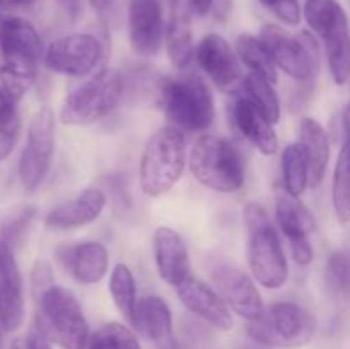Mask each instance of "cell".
I'll list each match as a JSON object with an SVG mask.
<instances>
[{"label": "cell", "mask_w": 350, "mask_h": 349, "mask_svg": "<svg viewBox=\"0 0 350 349\" xmlns=\"http://www.w3.org/2000/svg\"><path fill=\"white\" fill-rule=\"evenodd\" d=\"M55 154V115L43 106L34 113L27 127L26 144L19 159L21 183L34 192L46 178Z\"/></svg>", "instance_id": "11"}, {"label": "cell", "mask_w": 350, "mask_h": 349, "mask_svg": "<svg viewBox=\"0 0 350 349\" xmlns=\"http://www.w3.org/2000/svg\"><path fill=\"white\" fill-rule=\"evenodd\" d=\"M208 274L217 287V293L236 315L252 322L263 313L265 305L262 294L255 286V281L245 270L228 260L214 259L208 262Z\"/></svg>", "instance_id": "13"}, {"label": "cell", "mask_w": 350, "mask_h": 349, "mask_svg": "<svg viewBox=\"0 0 350 349\" xmlns=\"http://www.w3.org/2000/svg\"><path fill=\"white\" fill-rule=\"evenodd\" d=\"M17 103L9 96V92L0 86V132L21 130V118L17 113Z\"/></svg>", "instance_id": "35"}, {"label": "cell", "mask_w": 350, "mask_h": 349, "mask_svg": "<svg viewBox=\"0 0 350 349\" xmlns=\"http://www.w3.org/2000/svg\"><path fill=\"white\" fill-rule=\"evenodd\" d=\"M130 324L157 349H180L173 334V315L163 298L150 294L139 300Z\"/></svg>", "instance_id": "21"}, {"label": "cell", "mask_w": 350, "mask_h": 349, "mask_svg": "<svg viewBox=\"0 0 350 349\" xmlns=\"http://www.w3.org/2000/svg\"><path fill=\"white\" fill-rule=\"evenodd\" d=\"M12 2H16L17 5H23V7H31V5H34V3H36L38 0H12Z\"/></svg>", "instance_id": "42"}, {"label": "cell", "mask_w": 350, "mask_h": 349, "mask_svg": "<svg viewBox=\"0 0 350 349\" xmlns=\"http://www.w3.org/2000/svg\"><path fill=\"white\" fill-rule=\"evenodd\" d=\"M246 255L253 277L267 289H279L289 277L282 242L270 222L269 214L260 204L245 207Z\"/></svg>", "instance_id": "2"}, {"label": "cell", "mask_w": 350, "mask_h": 349, "mask_svg": "<svg viewBox=\"0 0 350 349\" xmlns=\"http://www.w3.org/2000/svg\"><path fill=\"white\" fill-rule=\"evenodd\" d=\"M105 205L106 195L99 188H85L74 198L51 209L44 218V226L53 231H65L91 224L101 216Z\"/></svg>", "instance_id": "23"}, {"label": "cell", "mask_w": 350, "mask_h": 349, "mask_svg": "<svg viewBox=\"0 0 350 349\" xmlns=\"http://www.w3.org/2000/svg\"><path fill=\"white\" fill-rule=\"evenodd\" d=\"M241 94L252 99L273 123L279 122L280 118V99L273 89L272 82L258 77V75L248 74L243 79V84L239 88Z\"/></svg>", "instance_id": "30"}, {"label": "cell", "mask_w": 350, "mask_h": 349, "mask_svg": "<svg viewBox=\"0 0 350 349\" xmlns=\"http://www.w3.org/2000/svg\"><path fill=\"white\" fill-rule=\"evenodd\" d=\"M299 144L306 153L310 166V185L317 188L323 181L330 161V140L318 120L304 118L299 127Z\"/></svg>", "instance_id": "25"}, {"label": "cell", "mask_w": 350, "mask_h": 349, "mask_svg": "<svg viewBox=\"0 0 350 349\" xmlns=\"http://www.w3.org/2000/svg\"><path fill=\"white\" fill-rule=\"evenodd\" d=\"M0 349H2V341H0Z\"/></svg>", "instance_id": "44"}, {"label": "cell", "mask_w": 350, "mask_h": 349, "mask_svg": "<svg viewBox=\"0 0 350 349\" xmlns=\"http://www.w3.org/2000/svg\"><path fill=\"white\" fill-rule=\"evenodd\" d=\"M26 315L24 284L12 246L0 240V327L16 332Z\"/></svg>", "instance_id": "17"}, {"label": "cell", "mask_w": 350, "mask_h": 349, "mask_svg": "<svg viewBox=\"0 0 350 349\" xmlns=\"http://www.w3.org/2000/svg\"><path fill=\"white\" fill-rule=\"evenodd\" d=\"M282 180L286 194L294 198H299L310 185V166L299 142L289 144L282 151Z\"/></svg>", "instance_id": "27"}, {"label": "cell", "mask_w": 350, "mask_h": 349, "mask_svg": "<svg viewBox=\"0 0 350 349\" xmlns=\"http://www.w3.org/2000/svg\"><path fill=\"white\" fill-rule=\"evenodd\" d=\"M269 12H272L286 26H297L303 17L299 0H258Z\"/></svg>", "instance_id": "34"}, {"label": "cell", "mask_w": 350, "mask_h": 349, "mask_svg": "<svg viewBox=\"0 0 350 349\" xmlns=\"http://www.w3.org/2000/svg\"><path fill=\"white\" fill-rule=\"evenodd\" d=\"M123 91L125 81L118 70L103 68L68 92L60 112L62 122L74 127L99 122L118 106Z\"/></svg>", "instance_id": "8"}, {"label": "cell", "mask_w": 350, "mask_h": 349, "mask_svg": "<svg viewBox=\"0 0 350 349\" xmlns=\"http://www.w3.org/2000/svg\"><path fill=\"white\" fill-rule=\"evenodd\" d=\"M60 7H64L70 16H77L79 12V0H55Z\"/></svg>", "instance_id": "40"}, {"label": "cell", "mask_w": 350, "mask_h": 349, "mask_svg": "<svg viewBox=\"0 0 350 349\" xmlns=\"http://www.w3.org/2000/svg\"><path fill=\"white\" fill-rule=\"evenodd\" d=\"M275 216L277 224L289 243L293 259L299 266H308L314 255L310 242V235L314 231V219L311 212L297 202V198L284 194L277 198Z\"/></svg>", "instance_id": "16"}, {"label": "cell", "mask_w": 350, "mask_h": 349, "mask_svg": "<svg viewBox=\"0 0 350 349\" xmlns=\"http://www.w3.org/2000/svg\"><path fill=\"white\" fill-rule=\"evenodd\" d=\"M53 342L48 337L46 332L41 328V325L38 322H34L31 325L29 332L26 335V341H24V349H53Z\"/></svg>", "instance_id": "38"}, {"label": "cell", "mask_w": 350, "mask_h": 349, "mask_svg": "<svg viewBox=\"0 0 350 349\" xmlns=\"http://www.w3.org/2000/svg\"><path fill=\"white\" fill-rule=\"evenodd\" d=\"M187 164V139L174 125L161 127L150 135L140 157V188L149 197H161L180 181Z\"/></svg>", "instance_id": "3"}, {"label": "cell", "mask_w": 350, "mask_h": 349, "mask_svg": "<svg viewBox=\"0 0 350 349\" xmlns=\"http://www.w3.org/2000/svg\"><path fill=\"white\" fill-rule=\"evenodd\" d=\"M109 294L118 308L120 313L126 318L132 320L133 311H135L139 298H137V284L135 277H133L132 270L126 263H116L115 269L111 270L109 276Z\"/></svg>", "instance_id": "28"}, {"label": "cell", "mask_w": 350, "mask_h": 349, "mask_svg": "<svg viewBox=\"0 0 350 349\" xmlns=\"http://www.w3.org/2000/svg\"><path fill=\"white\" fill-rule=\"evenodd\" d=\"M232 122L239 133H243L248 142L265 156H272L279 151V137H277L273 122L245 94L238 92L236 101L231 108Z\"/></svg>", "instance_id": "22"}, {"label": "cell", "mask_w": 350, "mask_h": 349, "mask_svg": "<svg viewBox=\"0 0 350 349\" xmlns=\"http://www.w3.org/2000/svg\"><path fill=\"white\" fill-rule=\"evenodd\" d=\"M318 320L294 301H277L248 325L250 337L269 348H301L314 337Z\"/></svg>", "instance_id": "7"}, {"label": "cell", "mask_w": 350, "mask_h": 349, "mask_svg": "<svg viewBox=\"0 0 350 349\" xmlns=\"http://www.w3.org/2000/svg\"><path fill=\"white\" fill-rule=\"evenodd\" d=\"M34 216H36V207L33 205H21V207L14 209L12 214L7 216L2 222V242L10 246L21 242Z\"/></svg>", "instance_id": "33"}, {"label": "cell", "mask_w": 350, "mask_h": 349, "mask_svg": "<svg viewBox=\"0 0 350 349\" xmlns=\"http://www.w3.org/2000/svg\"><path fill=\"white\" fill-rule=\"evenodd\" d=\"M57 260L77 283L89 286L106 276L109 253L99 242H82L60 246L57 250Z\"/></svg>", "instance_id": "20"}, {"label": "cell", "mask_w": 350, "mask_h": 349, "mask_svg": "<svg viewBox=\"0 0 350 349\" xmlns=\"http://www.w3.org/2000/svg\"><path fill=\"white\" fill-rule=\"evenodd\" d=\"M154 259L161 279L174 289L191 276L187 243L183 236L170 226H161L154 233Z\"/></svg>", "instance_id": "19"}, {"label": "cell", "mask_w": 350, "mask_h": 349, "mask_svg": "<svg viewBox=\"0 0 350 349\" xmlns=\"http://www.w3.org/2000/svg\"><path fill=\"white\" fill-rule=\"evenodd\" d=\"M129 38L132 50L140 57H154L166 40V24L161 0H130Z\"/></svg>", "instance_id": "15"}, {"label": "cell", "mask_w": 350, "mask_h": 349, "mask_svg": "<svg viewBox=\"0 0 350 349\" xmlns=\"http://www.w3.org/2000/svg\"><path fill=\"white\" fill-rule=\"evenodd\" d=\"M0 86L19 103L38 74V64L44 57V47L36 27L27 19L0 14Z\"/></svg>", "instance_id": "1"}, {"label": "cell", "mask_w": 350, "mask_h": 349, "mask_svg": "<svg viewBox=\"0 0 350 349\" xmlns=\"http://www.w3.org/2000/svg\"><path fill=\"white\" fill-rule=\"evenodd\" d=\"M236 55H238L239 62L250 68V74L258 75V77L275 84L279 68L262 38L253 36L250 33L239 34L236 40Z\"/></svg>", "instance_id": "26"}, {"label": "cell", "mask_w": 350, "mask_h": 349, "mask_svg": "<svg viewBox=\"0 0 350 349\" xmlns=\"http://www.w3.org/2000/svg\"><path fill=\"white\" fill-rule=\"evenodd\" d=\"M85 349H88V348H85Z\"/></svg>", "instance_id": "45"}, {"label": "cell", "mask_w": 350, "mask_h": 349, "mask_svg": "<svg viewBox=\"0 0 350 349\" xmlns=\"http://www.w3.org/2000/svg\"><path fill=\"white\" fill-rule=\"evenodd\" d=\"M190 7L193 14L204 17L214 9V0H190Z\"/></svg>", "instance_id": "39"}, {"label": "cell", "mask_w": 350, "mask_h": 349, "mask_svg": "<svg viewBox=\"0 0 350 349\" xmlns=\"http://www.w3.org/2000/svg\"><path fill=\"white\" fill-rule=\"evenodd\" d=\"M159 101L167 120L180 130L205 132L214 122L212 92L207 82L195 74L164 81L159 88Z\"/></svg>", "instance_id": "5"}, {"label": "cell", "mask_w": 350, "mask_h": 349, "mask_svg": "<svg viewBox=\"0 0 350 349\" xmlns=\"http://www.w3.org/2000/svg\"><path fill=\"white\" fill-rule=\"evenodd\" d=\"M3 3H5V0H0V7H2Z\"/></svg>", "instance_id": "43"}, {"label": "cell", "mask_w": 350, "mask_h": 349, "mask_svg": "<svg viewBox=\"0 0 350 349\" xmlns=\"http://www.w3.org/2000/svg\"><path fill=\"white\" fill-rule=\"evenodd\" d=\"M195 55L202 70L222 92L238 94L245 77L241 75L238 55L221 34L211 33L202 38Z\"/></svg>", "instance_id": "14"}, {"label": "cell", "mask_w": 350, "mask_h": 349, "mask_svg": "<svg viewBox=\"0 0 350 349\" xmlns=\"http://www.w3.org/2000/svg\"><path fill=\"white\" fill-rule=\"evenodd\" d=\"M40 315L36 322L41 325L51 342L62 349H85L91 339L89 324L81 303L70 289L64 286L48 287L36 298Z\"/></svg>", "instance_id": "6"}, {"label": "cell", "mask_w": 350, "mask_h": 349, "mask_svg": "<svg viewBox=\"0 0 350 349\" xmlns=\"http://www.w3.org/2000/svg\"><path fill=\"white\" fill-rule=\"evenodd\" d=\"M31 283H33V293L34 296H40L43 291H46L48 287L53 286V274H51L50 266L44 260H38L33 267V274H31Z\"/></svg>", "instance_id": "37"}, {"label": "cell", "mask_w": 350, "mask_h": 349, "mask_svg": "<svg viewBox=\"0 0 350 349\" xmlns=\"http://www.w3.org/2000/svg\"><path fill=\"white\" fill-rule=\"evenodd\" d=\"M190 0H171V17L166 27V50L171 64L185 68L193 57Z\"/></svg>", "instance_id": "24"}, {"label": "cell", "mask_w": 350, "mask_h": 349, "mask_svg": "<svg viewBox=\"0 0 350 349\" xmlns=\"http://www.w3.org/2000/svg\"><path fill=\"white\" fill-rule=\"evenodd\" d=\"M89 3L106 26H118L120 0H89Z\"/></svg>", "instance_id": "36"}, {"label": "cell", "mask_w": 350, "mask_h": 349, "mask_svg": "<svg viewBox=\"0 0 350 349\" xmlns=\"http://www.w3.org/2000/svg\"><path fill=\"white\" fill-rule=\"evenodd\" d=\"M105 47L101 40L89 33H74L62 36L44 50V65L57 74L68 77L89 75L101 62Z\"/></svg>", "instance_id": "12"}, {"label": "cell", "mask_w": 350, "mask_h": 349, "mask_svg": "<svg viewBox=\"0 0 350 349\" xmlns=\"http://www.w3.org/2000/svg\"><path fill=\"white\" fill-rule=\"evenodd\" d=\"M88 349H142L139 339L129 327L122 324L103 325L89 339Z\"/></svg>", "instance_id": "32"}, {"label": "cell", "mask_w": 350, "mask_h": 349, "mask_svg": "<svg viewBox=\"0 0 350 349\" xmlns=\"http://www.w3.org/2000/svg\"><path fill=\"white\" fill-rule=\"evenodd\" d=\"M344 129H345V144H347L350 149V101L349 105L345 106V112H344Z\"/></svg>", "instance_id": "41"}, {"label": "cell", "mask_w": 350, "mask_h": 349, "mask_svg": "<svg viewBox=\"0 0 350 349\" xmlns=\"http://www.w3.org/2000/svg\"><path fill=\"white\" fill-rule=\"evenodd\" d=\"M176 293L188 311L212 327L219 331H231L234 325L231 308L228 307L224 298L193 274L176 287Z\"/></svg>", "instance_id": "18"}, {"label": "cell", "mask_w": 350, "mask_h": 349, "mask_svg": "<svg viewBox=\"0 0 350 349\" xmlns=\"http://www.w3.org/2000/svg\"><path fill=\"white\" fill-rule=\"evenodd\" d=\"M190 170L204 187L219 194H232L243 187L246 166L241 153L229 140L200 135L190 151Z\"/></svg>", "instance_id": "4"}, {"label": "cell", "mask_w": 350, "mask_h": 349, "mask_svg": "<svg viewBox=\"0 0 350 349\" xmlns=\"http://www.w3.org/2000/svg\"><path fill=\"white\" fill-rule=\"evenodd\" d=\"M332 204L338 222H350V149L347 144L340 149L332 183Z\"/></svg>", "instance_id": "29"}, {"label": "cell", "mask_w": 350, "mask_h": 349, "mask_svg": "<svg viewBox=\"0 0 350 349\" xmlns=\"http://www.w3.org/2000/svg\"><path fill=\"white\" fill-rule=\"evenodd\" d=\"M325 283L328 291L340 300L350 298V250L332 253L325 266Z\"/></svg>", "instance_id": "31"}, {"label": "cell", "mask_w": 350, "mask_h": 349, "mask_svg": "<svg viewBox=\"0 0 350 349\" xmlns=\"http://www.w3.org/2000/svg\"><path fill=\"white\" fill-rule=\"evenodd\" d=\"M260 38L272 53L277 68L301 82L317 79L320 70V47L310 31L291 34L275 24H265L260 31Z\"/></svg>", "instance_id": "10"}, {"label": "cell", "mask_w": 350, "mask_h": 349, "mask_svg": "<svg viewBox=\"0 0 350 349\" xmlns=\"http://www.w3.org/2000/svg\"><path fill=\"white\" fill-rule=\"evenodd\" d=\"M304 19L323 41L330 74L337 84L350 79V27L344 7L337 0H306Z\"/></svg>", "instance_id": "9"}]
</instances>
